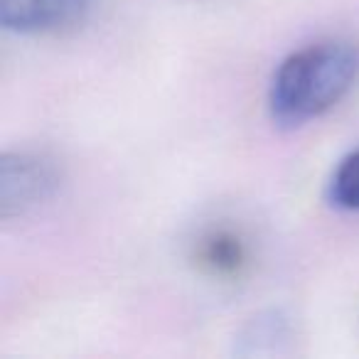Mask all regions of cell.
I'll return each instance as SVG.
<instances>
[{
  "label": "cell",
  "mask_w": 359,
  "mask_h": 359,
  "mask_svg": "<svg viewBox=\"0 0 359 359\" xmlns=\"http://www.w3.org/2000/svg\"><path fill=\"white\" fill-rule=\"evenodd\" d=\"M359 76V45L320 40L288 55L276 69L269 91L271 116L300 126L330 111Z\"/></svg>",
  "instance_id": "6da1fadb"
},
{
  "label": "cell",
  "mask_w": 359,
  "mask_h": 359,
  "mask_svg": "<svg viewBox=\"0 0 359 359\" xmlns=\"http://www.w3.org/2000/svg\"><path fill=\"white\" fill-rule=\"evenodd\" d=\"M62 168L55 158L15 150L0 158V217L11 222L37 210L60 192Z\"/></svg>",
  "instance_id": "7a4b0ae2"
},
{
  "label": "cell",
  "mask_w": 359,
  "mask_h": 359,
  "mask_svg": "<svg viewBox=\"0 0 359 359\" xmlns=\"http://www.w3.org/2000/svg\"><path fill=\"white\" fill-rule=\"evenodd\" d=\"M86 0H0V25L18 35H47L76 25Z\"/></svg>",
  "instance_id": "3957f363"
},
{
  "label": "cell",
  "mask_w": 359,
  "mask_h": 359,
  "mask_svg": "<svg viewBox=\"0 0 359 359\" xmlns=\"http://www.w3.org/2000/svg\"><path fill=\"white\" fill-rule=\"evenodd\" d=\"M197 264L215 276H234L246 264V249L239 236L229 231H212L197 246Z\"/></svg>",
  "instance_id": "277c9868"
},
{
  "label": "cell",
  "mask_w": 359,
  "mask_h": 359,
  "mask_svg": "<svg viewBox=\"0 0 359 359\" xmlns=\"http://www.w3.org/2000/svg\"><path fill=\"white\" fill-rule=\"evenodd\" d=\"M330 197L342 210L359 212V150L349 153L337 165L330 182Z\"/></svg>",
  "instance_id": "5b68a950"
}]
</instances>
